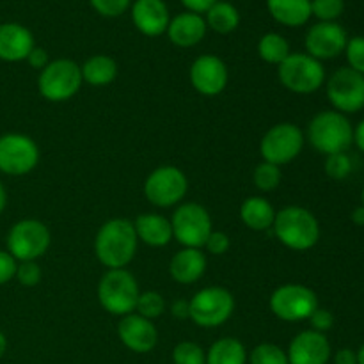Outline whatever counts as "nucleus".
Wrapping results in <instances>:
<instances>
[{"mask_svg": "<svg viewBox=\"0 0 364 364\" xmlns=\"http://www.w3.org/2000/svg\"><path fill=\"white\" fill-rule=\"evenodd\" d=\"M132 20L148 38H159L169 27V9L164 0H135L132 6Z\"/></svg>", "mask_w": 364, "mask_h": 364, "instance_id": "obj_19", "label": "nucleus"}, {"mask_svg": "<svg viewBox=\"0 0 364 364\" xmlns=\"http://www.w3.org/2000/svg\"><path fill=\"white\" fill-rule=\"evenodd\" d=\"M354 142L355 146H358V148L364 153V119L354 128Z\"/></svg>", "mask_w": 364, "mask_h": 364, "instance_id": "obj_46", "label": "nucleus"}, {"mask_svg": "<svg viewBox=\"0 0 364 364\" xmlns=\"http://www.w3.org/2000/svg\"><path fill=\"white\" fill-rule=\"evenodd\" d=\"M247 359L251 364H290L287 352L274 343H259Z\"/></svg>", "mask_w": 364, "mask_h": 364, "instance_id": "obj_31", "label": "nucleus"}, {"mask_svg": "<svg viewBox=\"0 0 364 364\" xmlns=\"http://www.w3.org/2000/svg\"><path fill=\"white\" fill-rule=\"evenodd\" d=\"M279 82L295 95H311L326 84V70L308 53H290L277 66Z\"/></svg>", "mask_w": 364, "mask_h": 364, "instance_id": "obj_5", "label": "nucleus"}, {"mask_svg": "<svg viewBox=\"0 0 364 364\" xmlns=\"http://www.w3.org/2000/svg\"><path fill=\"white\" fill-rule=\"evenodd\" d=\"M27 63L31 64L34 70H45V68L50 64L48 52H46L45 48H38V46H34V48H32V52L28 53Z\"/></svg>", "mask_w": 364, "mask_h": 364, "instance_id": "obj_42", "label": "nucleus"}, {"mask_svg": "<svg viewBox=\"0 0 364 364\" xmlns=\"http://www.w3.org/2000/svg\"><path fill=\"white\" fill-rule=\"evenodd\" d=\"M318 297L309 287L288 283L276 288L270 295V309L284 322H302L318 309Z\"/></svg>", "mask_w": 364, "mask_h": 364, "instance_id": "obj_10", "label": "nucleus"}, {"mask_svg": "<svg viewBox=\"0 0 364 364\" xmlns=\"http://www.w3.org/2000/svg\"><path fill=\"white\" fill-rule=\"evenodd\" d=\"M345 0H311V14L320 21H334L343 14Z\"/></svg>", "mask_w": 364, "mask_h": 364, "instance_id": "obj_35", "label": "nucleus"}, {"mask_svg": "<svg viewBox=\"0 0 364 364\" xmlns=\"http://www.w3.org/2000/svg\"><path fill=\"white\" fill-rule=\"evenodd\" d=\"M14 277H16L21 287L32 288L41 281V269H39L36 262H20L16 267V276Z\"/></svg>", "mask_w": 364, "mask_h": 364, "instance_id": "obj_37", "label": "nucleus"}, {"mask_svg": "<svg viewBox=\"0 0 364 364\" xmlns=\"http://www.w3.org/2000/svg\"><path fill=\"white\" fill-rule=\"evenodd\" d=\"M171 315L178 320L188 318V315H191V306H188V301H183V299L174 301L173 306H171Z\"/></svg>", "mask_w": 364, "mask_h": 364, "instance_id": "obj_44", "label": "nucleus"}, {"mask_svg": "<svg viewBox=\"0 0 364 364\" xmlns=\"http://www.w3.org/2000/svg\"><path fill=\"white\" fill-rule=\"evenodd\" d=\"M139 283L127 269H110L103 274L98 284V301L107 313L127 316L137 308Z\"/></svg>", "mask_w": 364, "mask_h": 364, "instance_id": "obj_4", "label": "nucleus"}, {"mask_svg": "<svg viewBox=\"0 0 364 364\" xmlns=\"http://www.w3.org/2000/svg\"><path fill=\"white\" fill-rule=\"evenodd\" d=\"M361 206H364V187H363V192H361Z\"/></svg>", "mask_w": 364, "mask_h": 364, "instance_id": "obj_51", "label": "nucleus"}, {"mask_svg": "<svg viewBox=\"0 0 364 364\" xmlns=\"http://www.w3.org/2000/svg\"><path fill=\"white\" fill-rule=\"evenodd\" d=\"M326 174L331 180H345L350 176L352 173V159L347 153H334V155H327L326 159Z\"/></svg>", "mask_w": 364, "mask_h": 364, "instance_id": "obj_34", "label": "nucleus"}, {"mask_svg": "<svg viewBox=\"0 0 364 364\" xmlns=\"http://www.w3.org/2000/svg\"><path fill=\"white\" fill-rule=\"evenodd\" d=\"M348 43L345 28L336 21H318L306 34V50L308 55L316 60H329L341 55Z\"/></svg>", "mask_w": 364, "mask_h": 364, "instance_id": "obj_15", "label": "nucleus"}, {"mask_svg": "<svg viewBox=\"0 0 364 364\" xmlns=\"http://www.w3.org/2000/svg\"><path fill=\"white\" fill-rule=\"evenodd\" d=\"M247 350L237 338H220L206 352V364H245Z\"/></svg>", "mask_w": 364, "mask_h": 364, "instance_id": "obj_27", "label": "nucleus"}, {"mask_svg": "<svg viewBox=\"0 0 364 364\" xmlns=\"http://www.w3.org/2000/svg\"><path fill=\"white\" fill-rule=\"evenodd\" d=\"M135 233L149 247H166L173 240L171 220L160 213H142L134 220Z\"/></svg>", "mask_w": 364, "mask_h": 364, "instance_id": "obj_23", "label": "nucleus"}, {"mask_svg": "<svg viewBox=\"0 0 364 364\" xmlns=\"http://www.w3.org/2000/svg\"><path fill=\"white\" fill-rule=\"evenodd\" d=\"M191 315L188 318L199 327L212 329L223 326L235 311V297L223 287H208L199 290L188 301Z\"/></svg>", "mask_w": 364, "mask_h": 364, "instance_id": "obj_8", "label": "nucleus"}, {"mask_svg": "<svg viewBox=\"0 0 364 364\" xmlns=\"http://www.w3.org/2000/svg\"><path fill=\"white\" fill-rule=\"evenodd\" d=\"M287 355L290 364H327L333 355V348L326 334L309 329L299 333L290 341Z\"/></svg>", "mask_w": 364, "mask_h": 364, "instance_id": "obj_18", "label": "nucleus"}, {"mask_svg": "<svg viewBox=\"0 0 364 364\" xmlns=\"http://www.w3.org/2000/svg\"><path fill=\"white\" fill-rule=\"evenodd\" d=\"M206 21L201 14H196L187 11L178 16H174L169 21L167 27V36H169L171 43L180 48H191L196 46L198 43L203 41L206 36Z\"/></svg>", "mask_w": 364, "mask_h": 364, "instance_id": "obj_21", "label": "nucleus"}, {"mask_svg": "<svg viewBox=\"0 0 364 364\" xmlns=\"http://www.w3.org/2000/svg\"><path fill=\"white\" fill-rule=\"evenodd\" d=\"M276 213L274 206L265 198H258V196L247 198L240 206L242 223L252 231L270 230L274 226Z\"/></svg>", "mask_w": 364, "mask_h": 364, "instance_id": "obj_25", "label": "nucleus"}, {"mask_svg": "<svg viewBox=\"0 0 364 364\" xmlns=\"http://www.w3.org/2000/svg\"><path fill=\"white\" fill-rule=\"evenodd\" d=\"M89 2H91L92 9L102 16L116 18L121 16L130 7L132 0H89Z\"/></svg>", "mask_w": 364, "mask_h": 364, "instance_id": "obj_38", "label": "nucleus"}, {"mask_svg": "<svg viewBox=\"0 0 364 364\" xmlns=\"http://www.w3.org/2000/svg\"><path fill=\"white\" fill-rule=\"evenodd\" d=\"M290 53L291 52L288 41L281 34H276V32H269L258 43V55L262 57V60L269 64L279 66Z\"/></svg>", "mask_w": 364, "mask_h": 364, "instance_id": "obj_29", "label": "nucleus"}, {"mask_svg": "<svg viewBox=\"0 0 364 364\" xmlns=\"http://www.w3.org/2000/svg\"><path fill=\"white\" fill-rule=\"evenodd\" d=\"M309 322H311L313 331L326 334L327 331L333 329L334 316H333V313L329 311V309L318 308L315 313H313L311 316H309Z\"/></svg>", "mask_w": 364, "mask_h": 364, "instance_id": "obj_40", "label": "nucleus"}, {"mask_svg": "<svg viewBox=\"0 0 364 364\" xmlns=\"http://www.w3.org/2000/svg\"><path fill=\"white\" fill-rule=\"evenodd\" d=\"M281 167L274 166V164L262 162L256 166L255 173H252V180H255V185L263 192L276 191L281 183Z\"/></svg>", "mask_w": 364, "mask_h": 364, "instance_id": "obj_30", "label": "nucleus"}, {"mask_svg": "<svg viewBox=\"0 0 364 364\" xmlns=\"http://www.w3.org/2000/svg\"><path fill=\"white\" fill-rule=\"evenodd\" d=\"M230 245H231L230 237H228L226 233H223V231H212L208 240H206L205 247L210 255L220 256V255H226V252L230 251Z\"/></svg>", "mask_w": 364, "mask_h": 364, "instance_id": "obj_39", "label": "nucleus"}, {"mask_svg": "<svg viewBox=\"0 0 364 364\" xmlns=\"http://www.w3.org/2000/svg\"><path fill=\"white\" fill-rule=\"evenodd\" d=\"M173 238H176L183 247H205L212 233V217L208 210L199 203H183L178 206L171 219Z\"/></svg>", "mask_w": 364, "mask_h": 364, "instance_id": "obj_9", "label": "nucleus"}, {"mask_svg": "<svg viewBox=\"0 0 364 364\" xmlns=\"http://www.w3.org/2000/svg\"><path fill=\"white\" fill-rule=\"evenodd\" d=\"M174 364H206V352L194 341H181L173 350Z\"/></svg>", "mask_w": 364, "mask_h": 364, "instance_id": "obj_33", "label": "nucleus"}, {"mask_svg": "<svg viewBox=\"0 0 364 364\" xmlns=\"http://www.w3.org/2000/svg\"><path fill=\"white\" fill-rule=\"evenodd\" d=\"M164 311H166V301H164V297L159 291H142L139 295L137 308H135L137 315L153 320L159 318Z\"/></svg>", "mask_w": 364, "mask_h": 364, "instance_id": "obj_32", "label": "nucleus"}, {"mask_svg": "<svg viewBox=\"0 0 364 364\" xmlns=\"http://www.w3.org/2000/svg\"><path fill=\"white\" fill-rule=\"evenodd\" d=\"M82 80L95 87H105L117 77V64L109 55H92L82 64Z\"/></svg>", "mask_w": 364, "mask_h": 364, "instance_id": "obj_26", "label": "nucleus"}, {"mask_svg": "<svg viewBox=\"0 0 364 364\" xmlns=\"http://www.w3.org/2000/svg\"><path fill=\"white\" fill-rule=\"evenodd\" d=\"M188 78L199 95L217 96L228 85V66L220 57L201 55L192 63Z\"/></svg>", "mask_w": 364, "mask_h": 364, "instance_id": "obj_16", "label": "nucleus"}, {"mask_svg": "<svg viewBox=\"0 0 364 364\" xmlns=\"http://www.w3.org/2000/svg\"><path fill=\"white\" fill-rule=\"evenodd\" d=\"M34 48V36L20 23H0V60L20 63L27 60Z\"/></svg>", "mask_w": 364, "mask_h": 364, "instance_id": "obj_20", "label": "nucleus"}, {"mask_svg": "<svg viewBox=\"0 0 364 364\" xmlns=\"http://www.w3.org/2000/svg\"><path fill=\"white\" fill-rule=\"evenodd\" d=\"M274 235L291 251H309L320 240L318 219L304 206H284L274 219Z\"/></svg>", "mask_w": 364, "mask_h": 364, "instance_id": "obj_2", "label": "nucleus"}, {"mask_svg": "<svg viewBox=\"0 0 364 364\" xmlns=\"http://www.w3.org/2000/svg\"><path fill=\"white\" fill-rule=\"evenodd\" d=\"M18 262L7 251L0 249V287L9 283L16 276Z\"/></svg>", "mask_w": 364, "mask_h": 364, "instance_id": "obj_41", "label": "nucleus"}, {"mask_svg": "<svg viewBox=\"0 0 364 364\" xmlns=\"http://www.w3.org/2000/svg\"><path fill=\"white\" fill-rule=\"evenodd\" d=\"M139 238L134 223L128 219H110L98 230L95 252L107 269H124L137 252Z\"/></svg>", "mask_w": 364, "mask_h": 364, "instance_id": "obj_1", "label": "nucleus"}, {"mask_svg": "<svg viewBox=\"0 0 364 364\" xmlns=\"http://www.w3.org/2000/svg\"><path fill=\"white\" fill-rule=\"evenodd\" d=\"M334 364H358V354L352 348H341L334 354Z\"/></svg>", "mask_w": 364, "mask_h": 364, "instance_id": "obj_45", "label": "nucleus"}, {"mask_svg": "<svg viewBox=\"0 0 364 364\" xmlns=\"http://www.w3.org/2000/svg\"><path fill=\"white\" fill-rule=\"evenodd\" d=\"M308 141L322 155L347 153L354 142V127L345 114L322 110L309 121Z\"/></svg>", "mask_w": 364, "mask_h": 364, "instance_id": "obj_3", "label": "nucleus"}, {"mask_svg": "<svg viewBox=\"0 0 364 364\" xmlns=\"http://www.w3.org/2000/svg\"><path fill=\"white\" fill-rule=\"evenodd\" d=\"M215 2H219V0H181V4H183L191 13L196 14L206 13Z\"/></svg>", "mask_w": 364, "mask_h": 364, "instance_id": "obj_43", "label": "nucleus"}, {"mask_svg": "<svg viewBox=\"0 0 364 364\" xmlns=\"http://www.w3.org/2000/svg\"><path fill=\"white\" fill-rule=\"evenodd\" d=\"M345 55H347L348 68L364 75V36H355V38L348 39L347 46H345Z\"/></svg>", "mask_w": 364, "mask_h": 364, "instance_id": "obj_36", "label": "nucleus"}, {"mask_svg": "<svg viewBox=\"0 0 364 364\" xmlns=\"http://www.w3.org/2000/svg\"><path fill=\"white\" fill-rule=\"evenodd\" d=\"M52 235L46 224L36 219H23L13 224L7 233L6 251L20 262H36L41 258L50 247Z\"/></svg>", "mask_w": 364, "mask_h": 364, "instance_id": "obj_7", "label": "nucleus"}, {"mask_svg": "<svg viewBox=\"0 0 364 364\" xmlns=\"http://www.w3.org/2000/svg\"><path fill=\"white\" fill-rule=\"evenodd\" d=\"M188 191V180L176 166H160L144 181V196L153 206L169 208L178 205Z\"/></svg>", "mask_w": 364, "mask_h": 364, "instance_id": "obj_12", "label": "nucleus"}, {"mask_svg": "<svg viewBox=\"0 0 364 364\" xmlns=\"http://www.w3.org/2000/svg\"><path fill=\"white\" fill-rule=\"evenodd\" d=\"M7 206V192H6V187H4V183L0 181V215H2V212L6 210Z\"/></svg>", "mask_w": 364, "mask_h": 364, "instance_id": "obj_48", "label": "nucleus"}, {"mask_svg": "<svg viewBox=\"0 0 364 364\" xmlns=\"http://www.w3.org/2000/svg\"><path fill=\"white\" fill-rule=\"evenodd\" d=\"M117 336H119L121 343L135 354H148L159 343L156 327L153 326L151 320L144 318L137 313L121 316L119 323H117Z\"/></svg>", "mask_w": 364, "mask_h": 364, "instance_id": "obj_17", "label": "nucleus"}, {"mask_svg": "<svg viewBox=\"0 0 364 364\" xmlns=\"http://www.w3.org/2000/svg\"><path fill=\"white\" fill-rule=\"evenodd\" d=\"M6 350H7V338H6V334H4L2 331H0V359L4 358Z\"/></svg>", "mask_w": 364, "mask_h": 364, "instance_id": "obj_49", "label": "nucleus"}, {"mask_svg": "<svg viewBox=\"0 0 364 364\" xmlns=\"http://www.w3.org/2000/svg\"><path fill=\"white\" fill-rule=\"evenodd\" d=\"M267 7L270 16L287 27H301L313 16L311 0H267Z\"/></svg>", "mask_w": 364, "mask_h": 364, "instance_id": "obj_24", "label": "nucleus"}, {"mask_svg": "<svg viewBox=\"0 0 364 364\" xmlns=\"http://www.w3.org/2000/svg\"><path fill=\"white\" fill-rule=\"evenodd\" d=\"M352 223L355 226H364V206H358V208L352 212Z\"/></svg>", "mask_w": 364, "mask_h": 364, "instance_id": "obj_47", "label": "nucleus"}, {"mask_svg": "<svg viewBox=\"0 0 364 364\" xmlns=\"http://www.w3.org/2000/svg\"><path fill=\"white\" fill-rule=\"evenodd\" d=\"M205 21L206 27H210L217 34H230L240 23V13L233 4L219 0L206 11Z\"/></svg>", "mask_w": 364, "mask_h": 364, "instance_id": "obj_28", "label": "nucleus"}, {"mask_svg": "<svg viewBox=\"0 0 364 364\" xmlns=\"http://www.w3.org/2000/svg\"><path fill=\"white\" fill-rule=\"evenodd\" d=\"M206 270V255L201 249L183 247L174 252L169 263V274L176 283L192 284L203 277Z\"/></svg>", "mask_w": 364, "mask_h": 364, "instance_id": "obj_22", "label": "nucleus"}, {"mask_svg": "<svg viewBox=\"0 0 364 364\" xmlns=\"http://www.w3.org/2000/svg\"><path fill=\"white\" fill-rule=\"evenodd\" d=\"M326 91L336 112L347 116L364 109V75L348 66L340 68L331 75Z\"/></svg>", "mask_w": 364, "mask_h": 364, "instance_id": "obj_13", "label": "nucleus"}, {"mask_svg": "<svg viewBox=\"0 0 364 364\" xmlns=\"http://www.w3.org/2000/svg\"><path fill=\"white\" fill-rule=\"evenodd\" d=\"M82 71L75 60L55 59L41 70L38 78V89L48 102L60 103L73 98L82 87Z\"/></svg>", "mask_w": 364, "mask_h": 364, "instance_id": "obj_6", "label": "nucleus"}, {"mask_svg": "<svg viewBox=\"0 0 364 364\" xmlns=\"http://www.w3.org/2000/svg\"><path fill=\"white\" fill-rule=\"evenodd\" d=\"M39 164V148L34 139L23 134H6L0 137V173L23 176Z\"/></svg>", "mask_w": 364, "mask_h": 364, "instance_id": "obj_14", "label": "nucleus"}, {"mask_svg": "<svg viewBox=\"0 0 364 364\" xmlns=\"http://www.w3.org/2000/svg\"><path fill=\"white\" fill-rule=\"evenodd\" d=\"M355 354H358V364H364V343L359 347V350Z\"/></svg>", "mask_w": 364, "mask_h": 364, "instance_id": "obj_50", "label": "nucleus"}, {"mask_svg": "<svg viewBox=\"0 0 364 364\" xmlns=\"http://www.w3.org/2000/svg\"><path fill=\"white\" fill-rule=\"evenodd\" d=\"M304 134L301 128L294 123H277L274 124L259 142V153L263 162L274 164V166H284L290 164L301 155L304 148Z\"/></svg>", "mask_w": 364, "mask_h": 364, "instance_id": "obj_11", "label": "nucleus"}]
</instances>
